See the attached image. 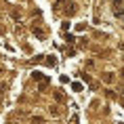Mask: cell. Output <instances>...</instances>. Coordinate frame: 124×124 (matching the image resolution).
Wrapping results in <instances>:
<instances>
[{"instance_id": "cell-1", "label": "cell", "mask_w": 124, "mask_h": 124, "mask_svg": "<svg viewBox=\"0 0 124 124\" xmlns=\"http://www.w3.org/2000/svg\"><path fill=\"white\" fill-rule=\"evenodd\" d=\"M72 91L80 93V91H82V84H80V82H72Z\"/></svg>"}, {"instance_id": "cell-2", "label": "cell", "mask_w": 124, "mask_h": 124, "mask_svg": "<svg viewBox=\"0 0 124 124\" xmlns=\"http://www.w3.org/2000/svg\"><path fill=\"white\" fill-rule=\"evenodd\" d=\"M46 65H55V57H53V55H48V59H46Z\"/></svg>"}, {"instance_id": "cell-3", "label": "cell", "mask_w": 124, "mask_h": 124, "mask_svg": "<svg viewBox=\"0 0 124 124\" xmlns=\"http://www.w3.org/2000/svg\"><path fill=\"white\" fill-rule=\"evenodd\" d=\"M103 80H105V82H111V80H114V76H111V74H105Z\"/></svg>"}]
</instances>
